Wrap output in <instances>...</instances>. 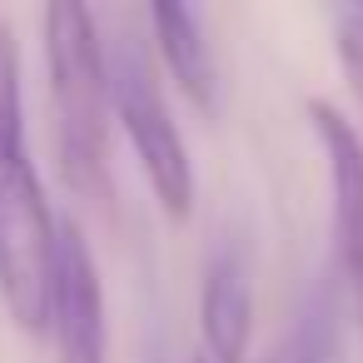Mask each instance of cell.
<instances>
[{"label":"cell","instance_id":"cell-6","mask_svg":"<svg viewBox=\"0 0 363 363\" xmlns=\"http://www.w3.org/2000/svg\"><path fill=\"white\" fill-rule=\"evenodd\" d=\"M199 333L209 363H244L254 338V284L234 249H219L199 284Z\"/></svg>","mask_w":363,"mask_h":363},{"label":"cell","instance_id":"cell-1","mask_svg":"<svg viewBox=\"0 0 363 363\" xmlns=\"http://www.w3.org/2000/svg\"><path fill=\"white\" fill-rule=\"evenodd\" d=\"M60 219L40 189L26 145V100H21V40L0 21V298L16 328H50V284H55Z\"/></svg>","mask_w":363,"mask_h":363},{"label":"cell","instance_id":"cell-10","mask_svg":"<svg viewBox=\"0 0 363 363\" xmlns=\"http://www.w3.org/2000/svg\"><path fill=\"white\" fill-rule=\"evenodd\" d=\"M194 363H209V358H194Z\"/></svg>","mask_w":363,"mask_h":363},{"label":"cell","instance_id":"cell-2","mask_svg":"<svg viewBox=\"0 0 363 363\" xmlns=\"http://www.w3.org/2000/svg\"><path fill=\"white\" fill-rule=\"evenodd\" d=\"M45 75H50V135L65 184L80 199H105V135H110V60L95 30V11L75 0L45 6Z\"/></svg>","mask_w":363,"mask_h":363},{"label":"cell","instance_id":"cell-8","mask_svg":"<svg viewBox=\"0 0 363 363\" xmlns=\"http://www.w3.org/2000/svg\"><path fill=\"white\" fill-rule=\"evenodd\" d=\"M328 353H333V298L318 289L294 313V323L274 338L264 363H328Z\"/></svg>","mask_w":363,"mask_h":363},{"label":"cell","instance_id":"cell-7","mask_svg":"<svg viewBox=\"0 0 363 363\" xmlns=\"http://www.w3.org/2000/svg\"><path fill=\"white\" fill-rule=\"evenodd\" d=\"M150 26H155V45H160V60H164L169 80L179 85V95L194 110L209 115L214 100H219V70H214L209 40H204V26H199V11L150 6Z\"/></svg>","mask_w":363,"mask_h":363},{"label":"cell","instance_id":"cell-9","mask_svg":"<svg viewBox=\"0 0 363 363\" xmlns=\"http://www.w3.org/2000/svg\"><path fill=\"white\" fill-rule=\"evenodd\" d=\"M333 50H338V65L363 105V6H338L333 11Z\"/></svg>","mask_w":363,"mask_h":363},{"label":"cell","instance_id":"cell-5","mask_svg":"<svg viewBox=\"0 0 363 363\" xmlns=\"http://www.w3.org/2000/svg\"><path fill=\"white\" fill-rule=\"evenodd\" d=\"M55 363H110L105 348V289L80 224H60L55 249V284H50V328Z\"/></svg>","mask_w":363,"mask_h":363},{"label":"cell","instance_id":"cell-3","mask_svg":"<svg viewBox=\"0 0 363 363\" xmlns=\"http://www.w3.org/2000/svg\"><path fill=\"white\" fill-rule=\"evenodd\" d=\"M110 95H115V115L135 145V160H140L160 209L174 224H184L194 214V164H189V150H184L179 125L169 115L164 85L135 40H125L110 55Z\"/></svg>","mask_w":363,"mask_h":363},{"label":"cell","instance_id":"cell-4","mask_svg":"<svg viewBox=\"0 0 363 363\" xmlns=\"http://www.w3.org/2000/svg\"><path fill=\"white\" fill-rule=\"evenodd\" d=\"M308 125L328 160V194H333V264L363 323V140L328 100H308Z\"/></svg>","mask_w":363,"mask_h":363}]
</instances>
